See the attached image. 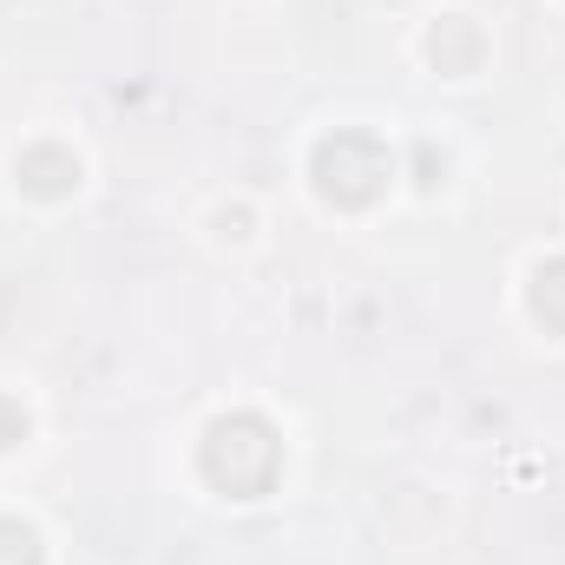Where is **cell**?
Listing matches in <instances>:
<instances>
[{
  "label": "cell",
  "mask_w": 565,
  "mask_h": 565,
  "mask_svg": "<svg viewBox=\"0 0 565 565\" xmlns=\"http://www.w3.org/2000/svg\"><path fill=\"white\" fill-rule=\"evenodd\" d=\"M13 171H20V191H33V198H66L79 184V158L66 145H26Z\"/></svg>",
  "instance_id": "cell-3"
},
{
  "label": "cell",
  "mask_w": 565,
  "mask_h": 565,
  "mask_svg": "<svg viewBox=\"0 0 565 565\" xmlns=\"http://www.w3.org/2000/svg\"><path fill=\"white\" fill-rule=\"evenodd\" d=\"M198 460H204V480H211L217 493H231V500H257V493L277 487L282 440H277V427L264 422V415H224V422H211L204 447H198Z\"/></svg>",
  "instance_id": "cell-1"
},
{
  "label": "cell",
  "mask_w": 565,
  "mask_h": 565,
  "mask_svg": "<svg viewBox=\"0 0 565 565\" xmlns=\"http://www.w3.org/2000/svg\"><path fill=\"white\" fill-rule=\"evenodd\" d=\"M0 565H40V540L26 520H0Z\"/></svg>",
  "instance_id": "cell-6"
},
{
  "label": "cell",
  "mask_w": 565,
  "mask_h": 565,
  "mask_svg": "<svg viewBox=\"0 0 565 565\" xmlns=\"http://www.w3.org/2000/svg\"><path fill=\"white\" fill-rule=\"evenodd\" d=\"M526 302H533V316H540L553 335H565V257H546V264L533 270Z\"/></svg>",
  "instance_id": "cell-5"
},
{
  "label": "cell",
  "mask_w": 565,
  "mask_h": 565,
  "mask_svg": "<svg viewBox=\"0 0 565 565\" xmlns=\"http://www.w3.org/2000/svg\"><path fill=\"white\" fill-rule=\"evenodd\" d=\"M309 171H316V191H322L329 204L362 211V204H375L382 184L395 178V158H388V145L369 139V132H329V139L316 145Z\"/></svg>",
  "instance_id": "cell-2"
},
{
  "label": "cell",
  "mask_w": 565,
  "mask_h": 565,
  "mask_svg": "<svg viewBox=\"0 0 565 565\" xmlns=\"http://www.w3.org/2000/svg\"><path fill=\"white\" fill-rule=\"evenodd\" d=\"M26 440V408L13 395H0V447H20Z\"/></svg>",
  "instance_id": "cell-7"
},
{
  "label": "cell",
  "mask_w": 565,
  "mask_h": 565,
  "mask_svg": "<svg viewBox=\"0 0 565 565\" xmlns=\"http://www.w3.org/2000/svg\"><path fill=\"white\" fill-rule=\"evenodd\" d=\"M427 53H434L440 73H473V60H480V33H473L460 13H447V20L427 33Z\"/></svg>",
  "instance_id": "cell-4"
}]
</instances>
